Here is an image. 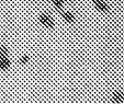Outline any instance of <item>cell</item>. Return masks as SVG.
Segmentation results:
<instances>
[{
	"mask_svg": "<svg viewBox=\"0 0 124 104\" xmlns=\"http://www.w3.org/2000/svg\"><path fill=\"white\" fill-rule=\"evenodd\" d=\"M40 22L43 24V25L46 26V28H49V29L54 28V21H53L52 16L47 13L41 14L40 15Z\"/></svg>",
	"mask_w": 124,
	"mask_h": 104,
	"instance_id": "obj_1",
	"label": "cell"
},
{
	"mask_svg": "<svg viewBox=\"0 0 124 104\" xmlns=\"http://www.w3.org/2000/svg\"><path fill=\"white\" fill-rule=\"evenodd\" d=\"M93 3L100 11L102 12H109V7L103 0H93Z\"/></svg>",
	"mask_w": 124,
	"mask_h": 104,
	"instance_id": "obj_2",
	"label": "cell"
},
{
	"mask_svg": "<svg viewBox=\"0 0 124 104\" xmlns=\"http://www.w3.org/2000/svg\"><path fill=\"white\" fill-rule=\"evenodd\" d=\"M111 102L112 103H122V102H124V94L122 92H120V91L115 92L113 94L112 99H111Z\"/></svg>",
	"mask_w": 124,
	"mask_h": 104,
	"instance_id": "obj_3",
	"label": "cell"
},
{
	"mask_svg": "<svg viewBox=\"0 0 124 104\" xmlns=\"http://www.w3.org/2000/svg\"><path fill=\"white\" fill-rule=\"evenodd\" d=\"M9 67H10V60L7 58V56L0 58V69L7 70L9 69Z\"/></svg>",
	"mask_w": 124,
	"mask_h": 104,
	"instance_id": "obj_4",
	"label": "cell"
},
{
	"mask_svg": "<svg viewBox=\"0 0 124 104\" xmlns=\"http://www.w3.org/2000/svg\"><path fill=\"white\" fill-rule=\"evenodd\" d=\"M62 14H63V18L67 22H69V23H73L74 21H75V16H74L73 13H70V12H63Z\"/></svg>",
	"mask_w": 124,
	"mask_h": 104,
	"instance_id": "obj_5",
	"label": "cell"
},
{
	"mask_svg": "<svg viewBox=\"0 0 124 104\" xmlns=\"http://www.w3.org/2000/svg\"><path fill=\"white\" fill-rule=\"evenodd\" d=\"M8 55V49L5 45H0V58L6 57Z\"/></svg>",
	"mask_w": 124,
	"mask_h": 104,
	"instance_id": "obj_6",
	"label": "cell"
},
{
	"mask_svg": "<svg viewBox=\"0 0 124 104\" xmlns=\"http://www.w3.org/2000/svg\"><path fill=\"white\" fill-rule=\"evenodd\" d=\"M63 2H64V0H53V3L56 6L57 9H61L62 6H63Z\"/></svg>",
	"mask_w": 124,
	"mask_h": 104,
	"instance_id": "obj_7",
	"label": "cell"
},
{
	"mask_svg": "<svg viewBox=\"0 0 124 104\" xmlns=\"http://www.w3.org/2000/svg\"><path fill=\"white\" fill-rule=\"evenodd\" d=\"M30 60V58H29V56H26V55H24V56H22L21 58H20V62H21L22 65H25L26 62Z\"/></svg>",
	"mask_w": 124,
	"mask_h": 104,
	"instance_id": "obj_8",
	"label": "cell"
}]
</instances>
